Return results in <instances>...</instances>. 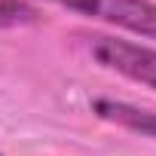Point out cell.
Listing matches in <instances>:
<instances>
[{"label":"cell","instance_id":"cell-1","mask_svg":"<svg viewBox=\"0 0 156 156\" xmlns=\"http://www.w3.org/2000/svg\"><path fill=\"white\" fill-rule=\"evenodd\" d=\"M89 52L107 70H116L126 80L141 83V86L156 92V49L138 46V43H129V40H116V37H107V34H95L89 40Z\"/></svg>","mask_w":156,"mask_h":156},{"label":"cell","instance_id":"cell-2","mask_svg":"<svg viewBox=\"0 0 156 156\" xmlns=\"http://www.w3.org/2000/svg\"><path fill=\"white\" fill-rule=\"evenodd\" d=\"M49 3L126 28L138 37L156 40V3H150V0H49Z\"/></svg>","mask_w":156,"mask_h":156},{"label":"cell","instance_id":"cell-3","mask_svg":"<svg viewBox=\"0 0 156 156\" xmlns=\"http://www.w3.org/2000/svg\"><path fill=\"white\" fill-rule=\"evenodd\" d=\"M92 107L107 122H116V126H122L129 132H138V135H147V138H156V113L153 110H141L135 104L113 101V98H98Z\"/></svg>","mask_w":156,"mask_h":156},{"label":"cell","instance_id":"cell-4","mask_svg":"<svg viewBox=\"0 0 156 156\" xmlns=\"http://www.w3.org/2000/svg\"><path fill=\"white\" fill-rule=\"evenodd\" d=\"M40 22V12L25 0H0V28H25Z\"/></svg>","mask_w":156,"mask_h":156},{"label":"cell","instance_id":"cell-5","mask_svg":"<svg viewBox=\"0 0 156 156\" xmlns=\"http://www.w3.org/2000/svg\"><path fill=\"white\" fill-rule=\"evenodd\" d=\"M0 156H3V153H0Z\"/></svg>","mask_w":156,"mask_h":156}]
</instances>
